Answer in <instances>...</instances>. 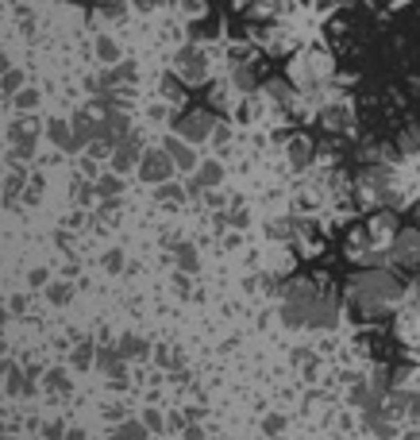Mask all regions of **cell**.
I'll return each instance as SVG.
<instances>
[{"mask_svg": "<svg viewBox=\"0 0 420 440\" xmlns=\"http://www.w3.org/2000/svg\"><path fill=\"white\" fill-rule=\"evenodd\" d=\"M332 70H336V62H332L328 50L320 47H305L301 54L293 59V66H289V74H293L297 85H305V89H316L320 82H328Z\"/></svg>", "mask_w": 420, "mask_h": 440, "instance_id": "cell-1", "label": "cell"}, {"mask_svg": "<svg viewBox=\"0 0 420 440\" xmlns=\"http://www.w3.org/2000/svg\"><path fill=\"white\" fill-rule=\"evenodd\" d=\"M178 70H182V77H189V82H201V77H205V54H201V50H185L182 59H178Z\"/></svg>", "mask_w": 420, "mask_h": 440, "instance_id": "cell-2", "label": "cell"}, {"mask_svg": "<svg viewBox=\"0 0 420 440\" xmlns=\"http://www.w3.org/2000/svg\"><path fill=\"white\" fill-rule=\"evenodd\" d=\"M324 124L328 128H347L351 124V108L347 105H328L324 108Z\"/></svg>", "mask_w": 420, "mask_h": 440, "instance_id": "cell-3", "label": "cell"}, {"mask_svg": "<svg viewBox=\"0 0 420 440\" xmlns=\"http://www.w3.org/2000/svg\"><path fill=\"white\" fill-rule=\"evenodd\" d=\"M205 124H208V120L197 112V116H189V120H185V132H189V135H201V132H205Z\"/></svg>", "mask_w": 420, "mask_h": 440, "instance_id": "cell-4", "label": "cell"}, {"mask_svg": "<svg viewBox=\"0 0 420 440\" xmlns=\"http://www.w3.org/2000/svg\"><path fill=\"white\" fill-rule=\"evenodd\" d=\"M97 50H104V54H108V62H112V54H116L112 39H100V43H97Z\"/></svg>", "mask_w": 420, "mask_h": 440, "instance_id": "cell-5", "label": "cell"}]
</instances>
